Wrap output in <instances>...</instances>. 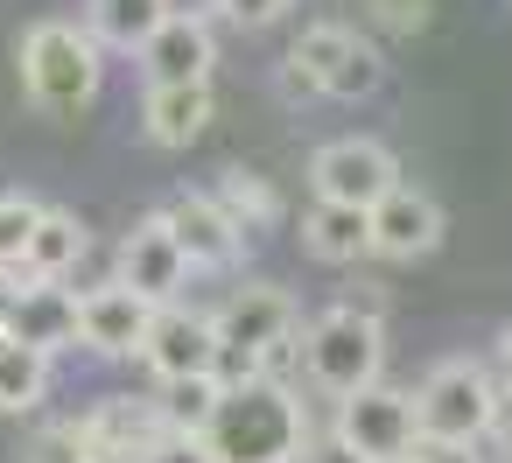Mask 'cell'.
<instances>
[{
    "label": "cell",
    "mask_w": 512,
    "mask_h": 463,
    "mask_svg": "<svg viewBox=\"0 0 512 463\" xmlns=\"http://www.w3.org/2000/svg\"><path fill=\"white\" fill-rule=\"evenodd\" d=\"M302 442H309V400L302 386H274V379L225 393L204 428L211 463H302Z\"/></svg>",
    "instance_id": "1"
},
{
    "label": "cell",
    "mask_w": 512,
    "mask_h": 463,
    "mask_svg": "<svg viewBox=\"0 0 512 463\" xmlns=\"http://www.w3.org/2000/svg\"><path fill=\"white\" fill-rule=\"evenodd\" d=\"M15 64H22L29 106L50 113V120H78L99 99V85H106V50L92 43L85 22H64V15L29 22L22 43H15Z\"/></svg>",
    "instance_id": "2"
},
{
    "label": "cell",
    "mask_w": 512,
    "mask_h": 463,
    "mask_svg": "<svg viewBox=\"0 0 512 463\" xmlns=\"http://www.w3.org/2000/svg\"><path fill=\"white\" fill-rule=\"evenodd\" d=\"M302 379L330 407L351 400V393H365V386H379L386 379V323L365 316V309L330 302L323 316L302 323Z\"/></svg>",
    "instance_id": "3"
},
{
    "label": "cell",
    "mask_w": 512,
    "mask_h": 463,
    "mask_svg": "<svg viewBox=\"0 0 512 463\" xmlns=\"http://www.w3.org/2000/svg\"><path fill=\"white\" fill-rule=\"evenodd\" d=\"M498 407V372L484 358H435L414 386V428L428 442H484Z\"/></svg>",
    "instance_id": "4"
},
{
    "label": "cell",
    "mask_w": 512,
    "mask_h": 463,
    "mask_svg": "<svg viewBox=\"0 0 512 463\" xmlns=\"http://www.w3.org/2000/svg\"><path fill=\"white\" fill-rule=\"evenodd\" d=\"M330 428H337L365 463H407L414 442H421V428H414V386H386V379H379V386L337 400V407H330Z\"/></svg>",
    "instance_id": "5"
},
{
    "label": "cell",
    "mask_w": 512,
    "mask_h": 463,
    "mask_svg": "<svg viewBox=\"0 0 512 463\" xmlns=\"http://www.w3.org/2000/svg\"><path fill=\"white\" fill-rule=\"evenodd\" d=\"M393 183H400V162H393V148L372 141V134H337V141H323V148L309 155V190H316L323 204L372 211Z\"/></svg>",
    "instance_id": "6"
},
{
    "label": "cell",
    "mask_w": 512,
    "mask_h": 463,
    "mask_svg": "<svg viewBox=\"0 0 512 463\" xmlns=\"http://www.w3.org/2000/svg\"><path fill=\"white\" fill-rule=\"evenodd\" d=\"M155 218L176 239V253L190 260V274H232L239 253H246V239L225 225V211L211 204V190H176V197L155 204Z\"/></svg>",
    "instance_id": "7"
},
{
    "label": "cell",
    "mask_w": 512,
    "mask_h": 463,
    "mask_svg": "<svg viewBox=\"0 0 512 463\" xmlns=\"http://www.w3.org/2000/svg\"><path fill=\"white\" fill-rule=\"evenodd\" d=\"M211 323H218V344H239V351L267 358L274 344H288L302 330V302L288 288H274V281H239V288H225Z\"/></svg>",
    "instance_id": "8"
},
{
    "label": "cell",
    "mask_w": 512,
    "mask_h": 463,
    "mask_svg": "<svg viewBox=\"0 0 512 463\" xmlns=\"http://www.w3.org/2000/svg\"><path fill=\"white\" fill-rule=\"evenodd\" d=\"M211 358H218V323H211V309H190V302L155 309L148 344H141V372H148L155 386H169V379H204Z\"/></svg>",
    "instance_id": "9"
},
{
    "label": "cell",
    "mask_w": 512,
    "mask_h": 463,
    "mask_svg": "<svg viewBox=\"0 0 512 463\" xmlns=\"http://www.w3.org/2000/svg\"><path fill=\"white\" fill-rule=\"evenodd\" d=\"M113 267H120V288H134L148 309H169V302H183V288H190V260L176 253V239L162 232L155 211L113 246Z\"/></svg>",
    "instance_id": "10"
},
{
    "label": "cell",
    "mask_w": 512,
    "mask_h": 463,
    "mask_svg": "<svg viewBox=\"0 0 512 463\" xmlns=\"http://www.w3.org/2000/svg\"><path fill=\"white\" fill-rule=\"evenodd\" d=\"M442 232H449V218H442L435 190H421L407 176L372 204V253L379 260H421V253L442 246Z\"/></svg>",
    "instance_id": "11"
},
{
    "label": "cell",
    "mask_w": 512,
    "mask_h": 463,
    "mask_svg": "<svg viewBox=\"0 0 512 463\" xmlns=\"http://www.w3.org/2000/svg\"><path fill=\"white\" fill-rule=\"evenodd\" d=\"M211 64H218V36H211L204 15H169V22L141 43V78H148V92L211 85Z\"/></svg>",
    "instance_id": "12"
},
{
    "label": "cell",
    "mask_w": 512,
    "mask_h": 463,
    "mask_svg": "<svg viewBox=\"0 0 512 463\" xmlns=\"http://www.w3.org/2000/svg\"><path fill=\"white\" fill-rule=\"evenodd\" d=\"M148 323H155V309L120 281L99 295H78V351H92V358H141Z\"/></svg>",
    "instance_id": "13"
},
{
    "label": "cell",
    "mask_w": 512,
    "mask_h": 463,
    "mask_svg": "<svg viewBox=\"0 0 512 463\" xmlns=\"http://www.w3.org/2000/svg\"><path fill=\"white\" fill-rule=\"evenodd\" d=\"M8 337L29 344V351H43V358L78 351V295H71L64 281H29V288H15Z\"/></svg>",
    "instance_id": "14"
},
{
    "label": "cell",
    "mask_w": 512,
    "mask_h": 463,
    "mask_svg": "<svg viewBox=\"0 0 512 463\" xmlns=\"http://www.w3.org/2000/svg\"><path fill=\"white\" fill-rule=\"evenodd\" d=\"M85 435H92V456H148V442L162 435V414H155V393H106L92 400L85 414Z\"/></svg>",
    "instance_id": "15"
},
{
    "label": "cell",
    "mask_w": 512,
    "mask_h": 463,
    "mask_svg": "<svg viewBox=\"0 0 512 463\" xmlns=\"http://www.w3.org/2000/svg\"><path fill=\"white\" fill-rule=\"evenodd\" d=\"M302 253L323 260V267H358V260H372V211L309 197V211H302Z\"/></svg>",
    "instance_id": "16"
},
{
    "label": "cell",
    "mask_w": 512,
    "mask_h": 463,
    "mask_svg": "<svg viewBox=\"0 0 512 463\" xmlns=\"http://www.w3.org/2000/svg\"><path fill=\"white\" fill-rule=\"evenodd\" d=\"M211 113H218V92H211V85L141 92V134H148L155 148H190V141H204Z\"/></svg>",
    "instance_id": "17"
},
{
    "label": "cell",
    "mask_w": 512,
    "mask_h": 463,
    "mask_svg": "<svg viewBox=\"0 0 512 463\" xmlns=\"http://www.w3.org/2000/svg\"><path fill=\"white\" fill-rule=\"evenodd\" d=\"M92 253V232H85V218L78 211H57V204H43V218H36V232H29V253H22V288L29 281H71V267Z\"/></svg>",
    "instance_id": "18"
},
{
    "label": "cell",
    "mask_w": 512,
    "mask_h": 463,
    "mask_svg": "<svg viewBox=\"0 0 512 463\" xmlns=\"http://www.w3.org/2000/svg\"><path fill=\"white\" fill-rule=\"evenodd\" d=\"M211 204L225 211V225H232L239 239H260V232L281 225V190H274L260 169H225V176L211 183Z\"/></svg>",
    "instance_id": "19"
},
{
    "label": "cell",
    "mask_w": 512,
    "mask_h": 463,
    "mask_svg": "<svg viewBox=\"0 0 512 463\" xmlns=\"http://www.w3.org/2000/svg\"><path fill=\"white\" fill-rule=\"evenodd\" d=\"M162 22H169V0H92V8H85L92 43L99 50H127V57H141V43Z\"/></svg>",
    "instance_id": "20"
},
{
    "label": "cell",
    "mask_w": 512,
    "mask_h": 463,
    "mask_svg": "<svg viewBox=\"0 0 512 463\" xmlns=\"http://www.w3.org/2000/svg\"><path fill=\"white\" fill-rule=\"evenodd\" d=\"M50 379H57V358H43L0 330V414H36L50 400Z\"/></svg>",
    "instance_id": "21"
},
{
    "label": "cell",
    "mask_w": 512,
    "mask_h": 463,
    "mask_svg": "<svg viewBox=\"0 0 512 463\" xmlns=\"http://www.w3.org/2000/svg\"><path fill=\"white\" fill-rule=\"evenodd\" d=\"M218 379L204 372V379H169V386H155V414H162V428L169 435H204L211 428V414H218Z\"/></svg>",
    "instance_id": "22"
},
{
    "label": "cell",
    "mask_w": 512,
    "mask_h": 463,
    "mask_svg": "<svg viewBox=\"0 0 512 463\" xmlns=\"http://www.w3.org/2000/svg\"><path fill=\"white\" fill-rule=\"evenodd\" d=\"M379 85H386V50H379V43H365V36H351L344 64L323 78V99H344V106H358V99H372Z\"/></svg>",
    "instance_id": "23"
},
{
    "label": "cell",
    "mask_w": 512,
    "mask_h": 463,
    "mask_svg": "<svg viewBox=\"0 0 512 463\" xmlns=\"http://www.w3.org/2000/svg\"><path fill=\"white\" fill-rule=\"evenodd\" d=\"M36 218H43V197H29V190H0V274H22V253H29V232H36Z\"/></svg>",
    "instance_id": "24"
},
{
    "label": "cell",
    "mask_w": 512,
    "mask_h": 463,
    "mask_svg": "<svg viewBox=\"0 0 512 463\" xmlns=\"http://www.w3.org/2000/svg\"><path fill=\"white\" fill-rule=\"evenodd\" d=\"M22 463H92V435H85V421H78V414H71V421H43V428L29 435Z\"/></svg>",
    "instance_id": "25"
},
{
    "label": "cell",
    "mask_w": 512,
    "mask_h": 463,
    "mask_svg": "<svg viewBox=\"0 0 512 463\" xmlns=\"http://www.w3.org/2000/svg\"><path fill=\"white\" fill-rule=\"evenodd\" d=\"M365 22L379 36H421L435 22V0H365Z\"/></svg>",
    "instance_id": "26"
},
{
    "label": "cell",
    "mask_w": 512,
    "mask_h": 463,
    "mask_svg": "<svg viewBox=\"0 0 512 463\" xmlns=\"http://www.w3.org/2000/svg\"><path fill=\"white\" fill-rule=\"evenodd\" d=\"M288 8L295 0H218V15L239 29H274V22H288Z\"/></svg>",
    "instance_id": "27"
},
{
    "label": "cell",
    "mask_w": 512,
    "mask_h": 463,
    "mask_svg": "<svg viewBox=\"0 0 512 463\" xmlns=\"http://www.w3.org/2000/svg\"><path fill=\"white\" fill-rule=\"evenodd\" d=\"M302 463H365L330 421H309V442H302Z\"/></svg>",
    "instance_id": "28"
},
{
    "label": "cell",
    "mask_w": 512,
    "mask_h": 463,
    "mask_svg": "<svg viewBox=\"0 0 512 463\" xmlns=\"http://www.w3.org/2000/svg\"><path fill=\"white\" fill-rule=\"evenodd\" d=\"M141 463H211V449H204V435H169V428H162Z\"/></svg>",
    "instance_id": "29"
},
{
    "label": "cell",
    "mask_w": 512,
    "mask_h": 463,
    "mask_svg": "<svg viewBox=\"0 0 512 463\" xmlns=\"http://www.w3.org/2000/svg\"><path fill=\"white\" fill-rule=\"evenodd\" d=\"M407 463H491V449H484V442H428V435H421Z\"/></svg>",
    "instance_id": "30"
},
{
    "label": "cell",
    "mask_w": 512,
    "mask_h": 463,
    "mask_svg": "<svg viewBox=\"0 0 512 463\" xmlns=\"http://www.w3.org/2000/svg\"><path fill=\"white\" fill-rule=\"evenodd\" d=\"M281 92H288V99H323V92H316V78H309V71H295L288 57H281Z\"/></svg>",
    "instance_id": "31"
},
{
    "label": "cell",
    "mask_w": 512,
    "mask_h": 463,
    "mask_svg": "<svg viewBox=\"0 0 512 463\" xmlns=\"http://www.w3.org/2000/svg\"><path fill=\"white\" fill-rule=\"evenodd\" d=\"M491 372H498V386H512V323H505V337H498V365H491Z\"/></svg>",
    "instance_id": "32"
},
{
    "label": "cell",
    "mask_w": 512,
    "mask_h": 463,
    "mask_svg": "<svg viewBox=\"0 0 512 463\" xmlns=\"http://www.w3.org/2000/svg\"><path fill=\"white\" fill-rule=\"evenodd\" d=\"M15 288H22V281H8V274H0V330H8V316H15Z\"/></svg>",
    "instance_id": "33"
},
{
    "label": "cell",
    "mask_w": 512,
    "mask_h": 463,
    "mask_svg": "<svg viewBox=\"0 0 512 463\" xmlns=\"http://www.w3.org/2000/svg\"><path fill=\"white\" fill-rule=\"evenodd\" d=\"M92 463H134V456H92Z\"/></svg>",
    "instance_id": "34"
}]
</instances>
